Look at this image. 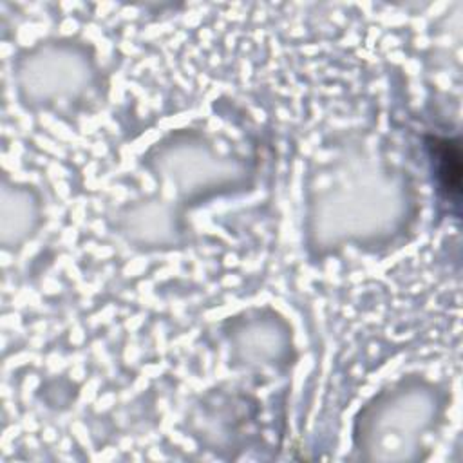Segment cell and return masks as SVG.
Wrapping results in <instances>:
<instances>
[{
    "instance_id": "cell-1",
    "label": "cell",
    "mask_w": 463,
    "mask_h": 463,
    "mask_svg": "<svg viewBox=\"0 0 463 463\" xmlns=\"http://www.w3.org/2000/svg\"><path fill=\"white\" fill-rule=\"evenodd\" d=\"M434 157L438 161V175L441 179V186L454 199L459 194V179H461V163H459V146L458 141L443 139L434 141Z\"/></svg>"
}]
</instances>
